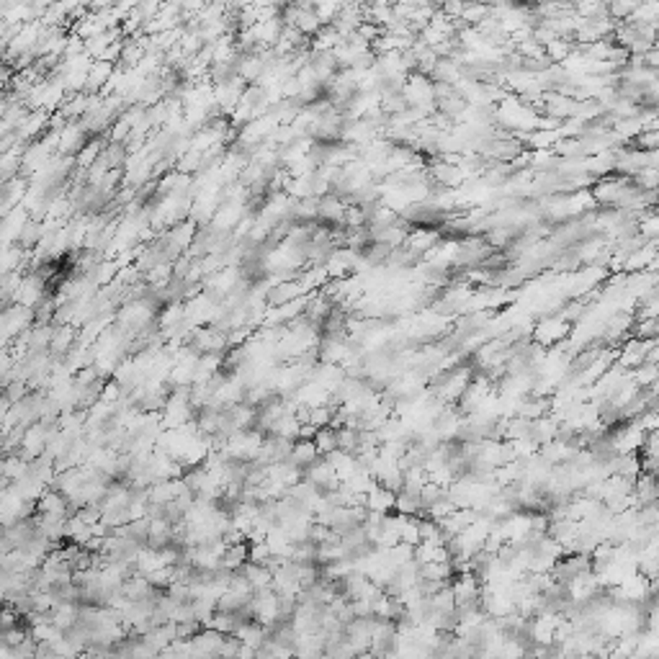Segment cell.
<instances>
[{"label":"cell","mask_w":659,"mask_h":659,"mask_svg":"<svg viewBox=\"0 0 659 659\" xmlns=\"http://www.w3.org/2000/svg\"><path fill=\"white\" fill-rule=\"evenodd\" d=\"M36 512H39V515H47V518H68L70 505L60 492L47 490L39 500H36Z\"/></svg>","instance_id":"obj_1"},{"label":"cell","mask_w":659,"mask_h":659,"mask_svg":"<svg viewBox=\"0 0 659 659\" xmlns=\"http://www.w3.org/2000/svg\"><path fill=\"white\" fill-rule=\"evenodd\" d=\"M237 572L248 579L250 587H253V592L263 590V587H270V582H273V574H270V569H265V566H260V564H253V562H245V564L240 566Z\"/></svg>","instance_id":"obj_2"},{"label":"cell","mask_w":659,"mask_h":659,"mask_svg":"<svg viewBox=\"0 0 659 659\" xmlns=\"http://www.w3.org/2000/svg\"><path fill=\"white\" fill-rule=\"evenodd\" d=\"M73 343H75V330L70 327V325H62V327L52 330V340H49V350H52L54 356H60V353H70Z\"/></svg>","instance_id":"obj_3"},{"label":"cell","mask_w":659,"mask_h":659,"mask_svg":"<svg viewBox=\"0 0 659 659\" xmlns=\"http://www.w3.org/2000/svg\"><path fill=\"white\" fill-rule=\"evenodd\" d=\"M315 448L320 456H330L332 451H337V431L335 428H320V431L315 433Z\"/></svg>","instance_id":"obj_4"},{"label":"cell","mask_w":659,"mask_h":659,"mask_svg":"<svg viewBox=\"0 0 659 659\" xmlns=\"http://www.w3.org/2000/svg\"><path fill=\"white\" fill-rule=\"evenodd\" d=\"M101 152H103V147L98 142H88L85 147L78 152V165H80L83 170H90L95 165V160L101 157Z\"/></svg>","instance_id":"obj_5"}]
</instances>
